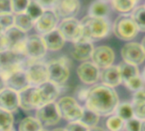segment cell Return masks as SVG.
Returning <instances> with one entry per match:
<instances>
[{
    "label": "cell",
    "instance_id": "29",
    "mask_svg": "<svg viewBox=\"0 0 145 131\" xmlns=\"http://www.w3.org/2000/svg\"><path fill=\"white\" fill-rule=\"evenodd\" d=\"M112 8L118 13L128 14L135 8L136 2L133 0H111Z\"/></svg>",
    "mask_w": 145,
    "mask_h": 131
},
{
    "label": "cell",
    "instance_id": "32",
    "mask_svg": "<svg viewBox=\"0 0 145 131\" xmlns=\"http://www.w3.org/2000/svg\"><path fill=\"white\" fill-rule=\"evenodd\" d=\"M14 124L13 113L0 108V131L12 130Z\"/></svg>",
    "mask_w": 145,
    "mask_h": 131
},
{
    "label": "cell",
    "instance_id": "52",
    "mask_svg": "<svg viewBox=\"0 0 145 131\" xmlns=\"http://www.w3.org/2000/svg\"><path fill=\"white\" fill-rule=\"evenodd\" d=\"M100 1H103V2H105V3H108V2H110L111 0H100Z\"/></svg>",
    "mask_w": 145,
    "mask_h": 131
},
{
    "label": "cell",
    "instance_id": "44",
    "mask_svg": "<svg viewBox=\"0 0 145 131\" xmlns=\"http://www.w3.org/2000/svg\"><path fill=\"white\" fill-rule=\"evenodd\" d=\"M10 12H12L11 0H0V14Z\"/></svg>",
    "mask_w": 145,
    "mask_h": 131
},
{
    "label": "cell",
    "instance_id": "45",
    "mask_svg": "<svg viewBox=\"0 0 145 131\" xmlns=\"http://www.w3.org/2000/svg\"><path fill=\"white\" fill-rule=\"evenodd\" d=\"M8 49V43L7 38L5 36V32L0 30V52Z\"/></svg>",
    "mask_w": 145,
    "mask_h": 131
},
{
    "label": "cell",
    "instance_id": "2",
    "mask_svg": "<svg viewBox=\"0 0 145 131\" xmlns=\"http://www.w3.org/2000/svg\"><path fill=\"white\" fill-rule=\"evenodd\" d=\"M82 35V38L91 42L106 38L111 29L110 21L106 18L86 15L80 20Z\"/></svg>",
    "mask_w": 145,
    "mask_h": 131
},
{
    "label": "cell",
    "instance_id": "12",
    "mask_svg": "<svg viewBox=\"0 0 145 131\" xmlns=\"http://www.w3.org/2000/svg\"><path fill=\"white\" fill-rule=\"evenodd\" d=\"M57 28L65 38V41L75 43L80 39L82 35L81 22L75 17L63 19Z\"/></svg>",
    "mask_w": 145,
    "mask_h": 131
},
{
    "label": "cell",
    "instance_id": "35",
    "mask_svg": "<svg viewBox=\"0 0 145 131\" xmlns=\"http://www.w3.org/2000/svg\"><path fill=\"white\" fill-rule=\"evenodd\" d=\"M125 121L117 115L110 117L106 122V127L110 131H121L124 127Z\"/></svg>",
    "mask_w": 145,
    "mask_h": 131
},
{
    "label": "cell",
    "instance_id": "9",
    "mask_svg": "<svg viewBox=\"0 0 145 131\" xmlns=\"http://www.w3.org/2000/svg\"><path fill=\"white\" fill-rule=\"evenodd\" d=\"M36 118L41 122L42 126L55 125L61 119V116L55 101L45 104L37 108L36 110Z\"/></svg>",
    "mask_w": 145,
    "mask_h": 131
},
{
    "label": "cell",
    "instance_id": "48",
    "mask_svg": "<svg viewBox=\"0 0 145 131\" xmlns=\"http://www.w3.org/2000/svg\"><path fill=\"white\" fill-rule=\"evenodd\" d=\"M140 131H145V120L144 121H142V124H141Z\"/></svg>",
    "mask_w": 145,
    "mask_h": 131
},
{
    "label": "cell",
    "instance_id": "16",
    "mask_svg": "<svg viewBox=\"0 0 145 131\" xmlns=\"http://www.w3.org/2000/svg\"><path fill=\"white\" fill-rule=\"evenodd\" d=\"M59 16L54 10H44L42 15L35 21L36 30L42 35L56 28Z\"/></svg>",
    "mask_w": 145,
    "mask_h": 131
},
{
    "label": "cell",
    "instance_id": "17",
    "mask_svg": "<svg viewBox=\"0 0 145 131\" xmlns=\"http://www.w3.org/2000/svg\"><path fill=\"white\" fill-rule=\"evenodd\" d=\"M93 49L94 47L93 42L81 38L80 39L73 43L71 55L76 61H87L91 59Z\"/></svg>",
    "mask_w": 145,
    "mask_h": 131
},
{
    "label": "cell",
    "instance_id": "11",
    "mask_svg": "<svg viewBox=\"0 0 145 131\" xmlns=\"http://www.w3.org/2000/svg\"><path fill=\"white\" fill-rule=\"evenodd\" d=\"M5 36L7 38L8 49L25 55V50L27 36L25 32L14 26L5 32Z\"/></svg>",
    "mask_w": 145,
    "mask_h": 131
},
{
    "label": "cell",
    "instance_id": "39",
    "mask_svg": "<svg viewBox=\"0 0 145 131\" xmlns=\"http://www.w3.org/2000/svg\"><path fill=\"white\" fill-rule=\"evenodd\" d=\"M65 130L66 131H88L89 128L78 120V121L69 122L66 124Z\"/></svg>",
    "mask_w": 145,
    "mask_h": 131
},
{
    "label": "cell",
    "instance_id": "54",
    "mask_svg": "<svg viewBox=\"0 0 145 131\" xmlns=\"http://www.w3.org/2000/svg\"><path fill=\"white\" fill-rule=\"evenodd\" d=\"M133 1H135V2L137 3V2H138V1H139V0H133Z\"/></svg>",
    "mask_w": 145,
    "mask_h": 131
},
{
    "label": "cell",
    "instance_id": "14",
    "mask_svg": "<svg viewBox=\"0 0 145 131\" xmlns=\"http://www.w3.org/2000/svg\"><path fill=\"white\" fill-rule=\"evenodd\" d=\"M114 50L106 45H101L94 48L92 54V62H93L99 69H105L113 65L115 61Z\"/></svg>",
    "mask_w": 145,
    "mask_h": 131
},
{
    "label": "cell",
    "instance_id": "41",
    "mask_svg": "<svg viewBox=\"0 0 145 131\" xmlns=\"http://www.w3.org/2000/svg\"><path fill=\"white\" fill-rule=\"evenodd\" d=\"M144 101H145V89L142 88V89L135 91V93L133 96V105L142 103Z\"/></svg>",
    "mask_w": 145,
    "mask_h": 131
},
{
    "label": "cell",
    "instance_id": "5",
    "mask_svg": "<svg viewBox=\"0 0 145 131\" xmlns=\"http://www.w3.org/2000/svg\"><path fill=\"white\" fill-rule=\"evenodd\" d=\"M70 60L61 57L49 61L48 66V80L59 86L63 85L70 77Z\"/></svg>",
    "mask_w": 145,
    "mask_h": 131
},
{
    "label": "cell",
    "instance_id": "18",
    "mask_svg": "<svg viewBox=\"0 0 145 131\" xmlns=\"http://www.w3.org/2000/svg\"><path fill=\"white\" fill-rule=\"evenodd\" d=\"M6 87L14 90L16 92H20L30 85L25 68L18 69L13 72L5 78Z\"/></svg>",
    "mask_w": 145,
    "mask_h": 131
},
{
    "label": "cell",
    "instance_id": "25",
    "mask_svg": "<svg viewBox=\"0 0 145 131\" xmlns=\"http://www.w3.org/2000/svg\"><path fill=\"white\" fill-rule=\"evenodd\" d=\"M118 67H119L121 80L123 83H125V82L128 81L129 79L139 75V71H138V66L127 63L124 61L119 64Z\"/></svg>",
    "mask_w": 145,
    "mask_h": 131
},
{
    "label": "cell",
    "instance_id": "21",
    "mask_svg": "<svg viewBox=\"0 0 145 131\" xmlns=\"http://www.w3.org/2000/svg\"><path fill=\"white\" fill-rule=\"evenodd\" d=\"M37 89L42 106L55 101L60 93L59 86L49 80L37 86Z\"/></svg>",
    "mask_w": 145,
    "mask_h": 131
},
{
    "label": "cell",
    "instance_id": "42",
    "mask_svg": "<svg viewBox=\"0 0 145 131\" xmlns=\"http://www.w3.org/2000/svg\"><path fill=\"white\" fill-rule=\"evenodd\" d=\"M88 90L89 88H85V87H80L76 92V101L78 100L79 101H82V102H86V100L88 98Z\"/></svg>",
    "mask_w": 145,
    "mask_h": 131
},
{
    "label": "cell",
    "instance_id": "27",
    "mask_svg": "<svg viewBox=\"0 0 145 131\" xmlns=\"http://www.w3.org/2000/svg\"><path fill=\"white\" fill-rule=\"evenodd\" d=\"M43 129L41 122L34 117H25L19 124V131H41Z\"/></svg>",
    "mask_w": 145,
    "mask_h": 131
},
{
    "label": "cell",
    "instance_id": "37",
    "mask_svg": "<svg viewBox=\"0 0 145 131\" xmlns=\"http://www.w3.org/2000/svg\"><path fill=\"white\" fill-rule=\"evenodd\" d=\"M29 3L30 0H11L12 13L17 14L25 12Z\"/></svg>",
    "mask_w": 145,
    "mask_h": 131
},
{
    "label": "cell",
    "instance_id": "40",
    "mask_svg": "<svg viewBox=\"0 0 145 131\" xmlns=\"http://www.w3.org/2000/svg\"><path fill=\"white\" fill-rule=\"evenodd\" d=\"M133 106L134 110V117L141 121L145 120V101L142 103H138Z\"/></svg>",
    "mask_w": 145,
    "mask_h": 131
},
{
    "label": "cell",
    "instance_id": "49",
    "mask_svg": "<svg viewBox=\"0 0 145 131\" xmlns=\"http://www.w3.org/2000/svg\"><path fill=\"white\" fill-rule=\"evenodd\" d=\"M141 45H142V47L144 48V51H145V36L144 37V38L142 39V42H141Z\"/></svg>",
    "mask_w": 145,
    "mask_h": 131
},
{
    "label": "cell",
    "instance_id": "24",
    "mask_svg": "<svg viewBox=\"0 0 145 131\" xmlns=\"http://www.w3.org/2000/svg\"><path fill=\"white\" fill-rule=\"evenodd\" d=\"M110 12V5L103 1L96 0L91 3L88 9V14L95 17L106 18Z\"/></svg>",
    "mask_w": 145,
    "mask_h": 131
},
{
    "label": "cell",
    "instance_id": "38",
    "mask_svg": "<svg viewBox=\"0 0 145 131\" xmlns=\"http://www.w3.org/2000/svg\"><path fill=\"white\" fill-rule=\"evenodd\" d=\"M141 124H142V121L134 117L129 120L125 121L124 128L126 131H140Z\"/></svg>",
    "mask_w": 145,
    "mask_h": 131
},
{
    "label": "cell",
    "instance_id": "55",
    "mask_svg": "<svg viewBox=\"0 0 145 131\" xmlns=\"http://www.w3.org/2000/svg\"><path fill=\"white\" fill-rule=\"evenodd\" d=\"M6 131H14L13 130H6Z\"/></svg>",
    "mask_w": 145,
    "mask_h": 131
},
{
    "label": "cell",
    "instance_id": "13",
    "mask_svg": "<svg viewBox=\"0 0 145 131\" xmlns=\"http://www.w3.org/2000/svg\"><path fill=\"white\" fill-rule=\"evenodd\" d=\"M121 56L124 61L138 66L145 61V51L141 43L131 42L126 43L121 49Z\"/></svg>",
    "mask_w": 145,
    "mask_h": 131
},
{
    "label": "cell",
    "instance_id": "31",
    "mask_svg": "<svg viewBox=\"0 0 145 131\" xmlns=\"http://www.w3.org/2000/svg\"><path fill=\"white\" fill-rule=\"evenodd\" d=\"M138 31L145 32V6L140 5L133 9L131 14Z\"/></svg>",
    "mask_w": 145,
    "mask_h": 131
},
{
    "label": "cell",
    "instance_id": "3",
    "mask_svg": "<svg viewBox=\"0 0 145 131\" xmlns=\"http://www.w3.org/2000/svg\"><path fill=\"white\" fill-rule=\"evenodd\" d=\"M112 30L114 34L123 41L133 40L138 33V29L129 14H121L113 22Z\"/></svg>",
    "mask_w": 145,
    "mask_h": 131
},
{
    "label": "cell",
    "instance_id": "8",
    "mask_svg": "<svg viewBox=\"0 0 145 131\" xmlns=\"http://www.w3.org/2000/svg\"><path fill=\"white\" fill-rule=\"evenodd\" d=\"M20 107L24 111L37 110L42 106L38 89L36 86H28L18 92Z\"/></svg>",
    "mask_w": 145,
    "mask_h": 131
},
{
    "label": "cell",
    "instance_id": "46",
    "mask_svg": "<svg viewBox=\"0 0 145 131\" xmlns=\"http://www.w3.org/2000/svg\"><path fill=\"white\" fill-rule=\"evenodd\" d=\"M4 88H6L5 79H4L3 77L0 74V91H2Z\"/></svg>",
    "mask_w": 145,
    "mask_h": 131
},
{
    "label": "cell",
    "instance_id": "50",
    "mask_svg": "<svg viewBox=\"0 0 145 131\" xmlns=\"http://www.w3.org/2000/svg\"><path fill=\"white\" fill-rule=\"evenodd\" d=\"M51 131H66L65 129H63V128H56V129H54V130H53Z\"/></svg>",
    "mask_w": 145,
    "mask_h": 131
},
{
    "label": "cell",
    "instance_id": "4",
    "mask_svg": "<svg viewBox=\"0 0 145 131\" xmlns=\"http://www.w3.org/2000/svg\"><path fill=\"white\" fill-rule=\"evenodd\" d=\"M27 58L24 55L18 54L9 49L0 52V74L5 79L13 72L25 68Z\"/></svg>",
    "mask_w": 145,
    "mask_h": 131
},
{
    "label": "cell",
    "instance_id": "23",
    "mask_svg": "<svg viewBox=\"0 0 145 131\" xmlns=\"http://www.w3.org/2000/svg\"><path fill=\"white\" fill-rule=\"evenodd\" d=\"M42 38L43 39L47 49L51 51H57L61 49L65 42V38L57 27L43 34Z\"/></svg>",
    "mask_w": 145,
    "mask_h": 131
},
{
    "label": "cell",
    "instance_id": "19",
    "mask_svg": "<svg viewBox=\"0 0 145 131\" xmlns=\"http://www.w3.org/2000/svg\"><path fill=\"white\" fill-rule=\"evenodd\" d=\"M80 10L79 0H58L54 11L63 19L75 17Z\"/></svg>",
    "mask_w": 145,
    "mask_h": 131
},
{
    "label": "cell",
    "instance_id": "47",
    "mask_svg": "<svg viewBox=\"0 0 145 131\" xmlns=\"http://www.w3.org/2000/svg\"><path fill=\"white\" fill-rule=\"evenodd\" d=\"M88 131H105L104 129L100 128V127H98V126H94V127H92V128H89Z\"/></svg>",
    "mask_w": 145,
    "mask_h": 131
},
{
    "label": "cell",
    "instance_id": "34",
    "mask_svg": "<svg viewBox=\"0 0 145 131\" xmlns=\"http://www.w3.org/2000/svg\"><path fill=\"white\" fill-rule=\"evenodd\" d=\"M14 15L12 12L0 14V30L6 32L8 29L14 26Z\"/></svg>",
    "mask_w": 145,
    "mask_h": 131
},
{
    "label": "cell",
    "instance_id": "28",
    "mask_svg": "<svg viewBox=\"0 0 145 131\" xmlns=\"http://www.w3.org/2000/svg\"><path fill=\"white\" fill-rule=\"evenodd\" d=\"M83 124H85L88 128H92L97 126L99 121V115L97 114L95 112L90 110L89 108L84 107L82 111V115L79 120Z\"/></svg>",
    "mask_w": 145,
    "mask_h": 131
},
{
    "label": "cell",
    "instance_id": "7",
    "mask_svg": "<svg viewBox=\"0 0 145 131\" xmlns=\"http://www.w3.org/2000/svg\"><path fill=\"white\" fill-rule=\"evenodd\" d=\"M25 70L31 86L37 87L48 81V66L43 62H40L39 61H31L28 59Z\"/></svg>",
    "mask_w": 145,
    "mask_h": 131
},
{
    "label": "cell",
    "instance_id": "1",
    "mask_svg": "<svg viewBox=\"0 0 145 131\" xmlns=\"http://www.w3.org/2000/svg\"><path fill=\"white\" fill-rule=\"evenodd\" d=\"M119 103V97L114 88L102 84L89 88L85 107L99 116H110L115 113Z\"/></svg>",
    "mask_w": 145,
    "mask_h": 131
},
{
    "label": "cell",
    "instance_id": "20",
    "mask_svg": "<svg viewBox=\"0 0 145 131\" xmlns=\"http://www.w3.org/2000/svg\"><path fill=\"white\" fill-rule=\"evenodd\" d=\"M19 107L20 104L18 92L7 87L0 91V108L13 113Z\"/></svg>",
    "mask_w": 145,
    "mask_h": 131
},
{
    "label": "cell",
    "instance_id": "10",
    "mask_svg": "<svg viewBox=\"0 0 145 131\" xmlns=\"http://www.w3.org/2000/svg\"><path fill=\"white\" fill-rule=\"evenodd\" d=\"M47 48L42 36L33 34L27 37L25 55L31 61H39L47 53Z\"/></svg>",
    "mask_w": 145,
    "mask_h": 131
},
{
    "label": "cell",
    "instance_id": "33",
    "mask_svg": "<svg viewBox=\"0 0 145 131\" xmlns=\"http://www.w3.org/2000/svg\"><path fill=\"white\" fill-rule=\"evenodd\" d=\"M44 9L36 0H30L25 13H26L34 21H36L43 13Z\"/></svg>",
    "mask_w": 145,
    "mask_h": 131
},
{
    "label": "cell",
    "instance_id": "15",
    "mask_svg": "<svg viewBox=\"0 0 145 131\" xmlns=\"http://www.w3.org/2000/svg\"><path fill=\"white\" fill-rule=\"evenodd\" d=\"M78 78L85 84H94L100 78L99 68L92 61H83L76 70Z\"/></svg>",
    "mask_w": 145,
    "mask_h": 131
},
{
    "label": "cell",
    "instance_id": "51",
    "mask_svg": "<svg viewBox=\"0 0 145 131\" xmlns=\"http://www.w3.org/2000/svg\"><path fill=\"white\" fill-rule=\"evenodd\" d=\"M143 78H144V80L145 81V67L144 69V72H143Z\"/></svg>",
    "mask_w": 145,
    "mask_h": 131
},
{
    "label": "cell",
    "instance_id": "22",
    "mask_svg": "<svg viewBox=\"0 0 145 131\" xmlns=\"http://www.w3.org/2000/svg\"><path fill=\"white\" fill-rule=\"evenodd\" d=\"M102 84L109 86L110 88L117 87L119 84L122 83L120 70L118 66H110L100 72V78Z\"/></svg>",
    "mask_w": 145,
    "mask_h": 131
},
{
    "label": "cell",
    "instance_id": "56",
    "mask_svg": "<svg viewBox=\"0 0 145 131\" xmlns=\"http://www.w3.org/2000/svg\"><path fill=\"white\" fill-rule=\"evenodd\" d=\"M144 6H145V5H144Z\"/></svg>",
    "mask_w": 145,
    "mask_h": 131
},
{
    "label": "cell",
    "instance_id": "36",
    "mask_svg": "<svg viewBox=\"0 0 145 131\" xmlns=\"http://www.w3.org/2000/svg\"><path fill=\"white\" fill-rule=\"evenodd\" d=\"M144 78L139 75L129 79L128 81L125 82V86L131 91H137L142 88H144Z\"/></svg>",
    "mask_w": 145,
    "mask_h": 131
},
{
    "label": "cell",
    "instance_id": "43",
    "mask_svg": "<svg viewBox=\"0 0 145 131\" xmlns=\"http://www.w3.org/2000/svg\"><path fill=\"white\" fill-rule=\"evenodd\" d=\"M44 10H54L58 0H36Z\"/></svg>",
    "mask_w": 145,
    "mask_h": 131
},
{
    "label": "cell",
    "instance_id": "30",
    "mask_svg": "<svg viewBox=\"0 0 145 131\" xmlns=\"http://www.w3.org/2000/svg\"><path fill=\"white\" fill-rule=\"evenodd\" d=\"M115 113H116V115L120 117L124 121H127L134 118L133 106V104H130L128 102L119 103Z\"/></svg>",
    "mask_w": 145,
    "mask_h": 131
},
{
    "label": "cell",
    "instance_id": "53",
    "mask_svg": "<svg viewBox=\"0 0 145 131\" xmlns=\"http://www.w3.org/2000/svg\"><path fill=\"white\" fill-rule=\"evenodd\" d=\"M41 131H48V130H44V129H42V130Z\"/></svg>",
    "mask_w": 145,
    "mask_h": 131
},
{
    "label": "cell",
    "instance_id": "6",
    "mask_svg": "<svg viewBox=\"0 0 145 131\" xmlns=\"http://www.w3.org/2000/svg\"><path fill=\"white\" fill-rule=\"evenodd\" d=\"M56 104L61 118H64L68 122L80 120L82 115L83 107L79 105L75 98L71 96H64L60 98Z\"/></svg>",
    "mask_w": 145,
    "mask_h": 131
},
{
    "label": "cell",
    "instance_id": "26",
    "mask_svg": "<svg viewBox=\"0 0 145 131\" xmlns=\"http://www.w3.org/2000/svg\"><path fill=\"white\" fill-rule=\"evenodd\" d=\"M34 25H35V21L25 12L14 15V26L25 32H29L31 29H32Z\"/></svg>",
    "mask_w": 145,
    "mask_h": 131
}]
</instances>
